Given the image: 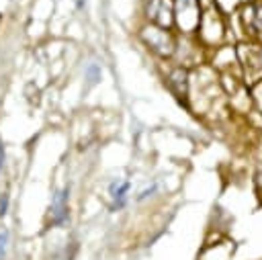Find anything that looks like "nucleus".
<instances>
[{"instance_id": "2", "label": "nucleus", "mask_w": 262, "mask_h": 260, "mask_svg": "<svg viewBox=\"0 0 262 260\" xmlns=\"http://www.w3.org/2000/svg\"><path fill=\"white\" fill-rule=\"evenodd\" d=\"M174 23L182 29V33L199 31L201 2L199 0H174Z\"/></svg>"}, {"instance_id": "4", "label": "nucleus", "mask_w": 262, "mask_h": 260, "mask_svg": "<svg viewBox=\"0 0 262 260\" xmlns=\"http://www.w3.org/2000/svg\"><path fill=\"white\" fill-rule=\"evenodd\" d=\"M166 84H168V88L174 92V96H178V98H186V96H188V86H190L188 70H184L182 66L174 68V70L168 74Z\"/></svg>"}, {"instance_id": "11", "label": "nucleus", "mask_w": 262, "mask_h": 260, "mask_svg": "<svg viewBox=\"0 0 262 260\" xmlns=\"http://www.w3.org/2000/svg\"><path fill=\"white\" fill-rule=\"evenodd\" d=\"M154 190H156V184H151V186H149V188H145V190H141V194H139V197H137V199H139V201H141V199H145V197H149V194H151V192H154Z\"/></svg>"}, {"instance_id": "1", "label": "nucleus", "mask_w": 262, "mask_h": 260, "mask_svg": "<svg viewBox=\"0 0 262 260\" xmlns=\"http://www.w3.org/2000/svg\"><path fill=\"white\" fill-rule=\"evenodd\" d=\"M141 43L151 51L156 53L158 57H172L174 51H176V37L170 29H164V27H158V25H151V23H143L137 31Z\"/></svg>"}, {"instance_id": "3", "label": "nucleus", "mask_w": 262, "mask_h": 260, "mask_svg": "<svg viewBox=\"0 0 262 260\" xmlns=\"http://www.w3.org/2000/svg\"><path fill=\"white\" fill-rule=\"evenodd\" d=\"M143 14L145 23L170 29L174 25V0H145Z\"/></svg>"}, {"instance_id": "5", "label": "nucleus", "mask_w": 262, "mask_h": 260, "mask_svg": "<svg viewBox=\"0 0 262 260\" xmlns=\"http://www.w3.org/2000/svg\"><path fill=\"white\" fill-rule=\"evenodd\" d=\"M68 194H70V190L61 188L51 201L49 211H51V223L53 225H61V223L68 221Z\"/></svg>"}, {"instance_id": "10", "label": "nucleus", "mask_w": 262, "mask_h": 260, "mask_svg": "<svg viewBox=\"0 0 262 260\" xmlns=\"http://www.w3.org/2000/svg\"><path fill=\"white\" fill-rule=\"evenodd\" d=\"M8 205H10V197H8V192H2L0 194V217H4L8 213Z\"/></svg>"}, {"instance_id": "8", "label": "nucleus", "mask_w": 262, "mask_h": 260, "mask_svg": "<svg viewBox=\"0 0 262 260\" xmlns=\"http://www.w3.org/2000/svg\"><path fill=\"white\" fill-rule=\"evenodd\" d=\"M252 31H254V35L262 41V8H258V4H256V14H254V25H252Z\"/></svg>"}, {"instance_id": "13", "label": "nucleus", "mask_w": 262, "mask_h": 260, "mask_svg": "<svg viewBox=\"0 0 262 260\" xmlns=\"http://www.w3.org/2000/svg\"><path fill=\"white\" fill-rule=\"evenodd\" d=\"M84 4H86V0H78V8H82Z\"/></svg>"}, {"instance_id": "12", "label": "nucleus", "mask_w": 262, "mask_h": 260, "mask_svg": "<svg viewBox=\"0 0 262 260\" xmlns=\"http://www.w3.org/2000/svg\"><path fill=\"white\" fill-rule=\"evenodd\" d=\"M4 158H6V154H4V143L0 141V172H2V166H4Z\"/></svg>"}, {"instance_id": "7", "label": "nucleus", "mask_w": 262, "mask_h": 260, "mask_svg": "<svg viewBox=\"0 0 262 260\" xmlns=\"http://www.w3.org/2000/svg\"><path fill=\"white\" fill-rule=\"evenodd\" d=\"M86 78H88V84H90V86L96 84V82L100 80V66L90 63V66L86 68Z\"/></svg>"}, {"instance_id": "9", "label": "nucleus", "mask_w": 262, "mask_h": 260, "mask_svg": "<svg viewBox=\"0 0 262 260\" xmlns=\"http://www.w3.org/2000/svg\"><path fill=\"white\" fill-rule=\"evenodd\" d=\"M8 237H10V233H8V229H0V260L4 258V254H6V246H8Z\"/></svg>"}, {"instance_id": "6", "label": "nucleus", "mask_w": 262, "mask_h": 260, "mask_svg": "<svg viewBox=\"0 0 262 260\" xmlns=\"http://www.w3.org/2000/svg\"><path fill=\"white\" fill-rule=\"evenodd\" d=\"M129 186H131V182H129V180H115V182H111L108 192H111V199H113V205H111V209H113V211H117V209H121V207L125 205V201H127V192H129Z\"/></svg>"}]
</instances>
